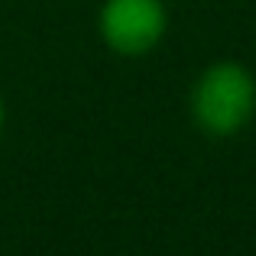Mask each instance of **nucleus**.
Returning <instances> with one entry per match:
<instances>
[{"mask_svg": "<svg viewBox=\"0 0 256 256\" xmlns=\"http://www.w3.org/2000/svg\"><path fill=\"white\" fill-rule=\"evenodd\" d=\"M256 114V78L240 62H214L192 88V117L211 136H234Z\"/></svg>", "mask_w": 256, "mask_h": 256, "instance_id": "1", "label": "nucleus"}, {"mask_svg": "<svg viewBox=\"0 0 256 256\" xmlns=\"http://www.w3.org/2000/svg\"><path fill=\"white\" fill-rule=\"evenodd\" d=\"M98 30L110 52L136 58L162 42L169 30V10L162 0H104Z\"/></svg>", "mask_w": 256, "mask_h": 256, "instance_id": "2", "label": "nucleus"}, {"mask_svg": "<svg viewBox=\"0 0 256 256\" xmlns=\"http://www.w3.org/2000/svg\"><path fill=\"white\" fill-rule=\"evenodd\" d=\"M4 120H6V110H4V100H0V133H4Z\"/></svg>", "mask_w": 256, "mask_h": 256, "instance_id": "3", "label": "nucleus"}]
</instances>
